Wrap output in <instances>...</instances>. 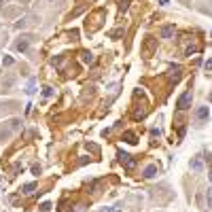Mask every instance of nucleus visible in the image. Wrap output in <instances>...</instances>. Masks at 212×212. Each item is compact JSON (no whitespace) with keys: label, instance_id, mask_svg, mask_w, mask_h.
I'll return each mask as SVG.
<instances>
[{"label":"nucleus","instance_id":"obj_15","mask_svg":"<svg viewBox=\"0 0 212 212\" xmlns=\"http://www.w3.org/2000/svg\"><path fill=\"white\" fill-rule=\"evenodd\" d=\"M28 49V43H17V51H25Z\"/></svg>","mask_w":212,"mask_h":212},{"label":"nucleus","instance_id":"obj_23","mask_svg":"<svg viewBox=\"0 0 212 212\" xmlns=\"http://www.w3.org/2000/svg\"><path fill=\"white\" fill-rule=\"evenodd\" d=\"M182 2H187V0H182Z\"/></svg>","mask_w":212,"mask_h":212},{"label":"nucleus","instance_id":"obj_8","mask_svg":"<svg viewBox=\"0 0 212 212\" xmlns=\"http://www.w3.org/2000/svg\"><path fill=\"white\" fill-rule=\"evenodd\" d=\"M123 140L127 142V144H136V136H134V134H131V131H127V134H125V136H123Z\"/></svg>","mask_w":212,"mask_h":212},{"label":"nucleus","instance_id":"obj_10","mask_svg":"<svg viewBox=\"0 0 212 212\" xmlns=\"http://www.w3.org/2000/svg\"><path fill=\"white\" fill-rule=\"evenodd\" d=\"M206 204H208V208H212V187L206 191Z\"/></svg>","mask_w":212,"mask_h":212},{"label":"nucleus","instance_id":"obj_4","mask_svg":"<svg viewBox=\"0 0 212 212\" xmlns=\"http://www.w3.org/2000/svg\"><path fill=\"white\" fill-rule=\"evenodd\" d=\"M191 170H193V172H201V170H204V164H201V159H200V157L191 159Z\"/></svg>","mask_w":212,"mask_h":212},{"label":"nucleus","instance_id":"obj_18","mask_svg":"<svg viewBox=\"0 0 212 212\" xmlns=\"http://www.w3.org/2000/svg\"><path fill=\"white\" fill-rule=\"evenodd\" d=\"M121 32H123V30H115V32H113L110 36H113V38H117V36H121Z\"/></svg>","mask_w":212,"mask_h":212},{"label":"nucleus","instance_id":"obj_20","mask_svg":"<svg viewBox=\"0 0 212 212\" xmlns=\"http://www.w3.org/2000/svg\"><path fill=\"white\" fill-rule=\"evenodd\" d=\"M102 212H117V208H104Z\"/></svg>","mask_w":212,"mask_h":212},{"label":"nucleus","instance_id":"obj_12","mask_svg":"<svg viewBox=\"0 0 212 212\" xmlns=\"http://www.w3.org/2000/svg\"><path fill=\"white\" fill-rule=\"evenodd\" d=\"M43 95H45V98H51V95H53V89H51V87H45V89H43Z\"/></svg>","mask_w":212,"mask_h":212},{"label":"nucleus","instance_id":"obj_6","mask_svg":"<svg viewBox=\"0 0 212 212\" xmlns=\"http://www.w3.org/2000/svg\"><path fill=\"white\" fill-rule=\"evenodd\" d=\"M155 174H157V165H146V170H144V178H153Z\"/></svg>","mask_w":212,"mask_h":212},{"label":"nucleus","instance_id":"obj_5","mask_svg":"<svg viewBox=\"0 0 212 212\" xmlns=\"http://www.w3.org/2000/svg\"><path fill=\"white\" fill-rule=\"evenodd\" d=\"M174 34V25H164L161 28V38H172Z\"/></svg>","mask_w":212,"mask_h":212},{"label":"nucleus","instance_id":"obj_1","mask_svg":"<svg viewBox=\"0 0 212 212\" xmlns=\"http://www.w3.org/2000/svg\"><path fill=\"white\" fill-rule=\"evenodd\" d=\"M191 100H193L191 91H185V94L176 100V108L180 110V113H182V110H189V108H191Z\"/></svg>","mask_w":212,"mask_h":212},{"label":"nucleus","instance_id":"obj_7","mask_svg":"<svg viewBox=\"0 0 212 212\" xmlns=\"http://www.w3.org/2000/svg\"><path fill=\"white\" fill-rule=\"evenodd\" d=\"M81 55H83V62H85V64H94V53H89V51H83V53H81Z\"/></svg>","mask_w":212,"mask_h":212},{"label":"nucleus","instance_id":"obj_17","mask_svg":"<svg viewBox=\"0 0 212 212\" xmlns=\"http://www.w3.org/2000/svg\"><path fill=\"white\" fill-rule=\"evenodd\" d=\"M13 64V58H9V55H7V58H4V66H11Z\"/></svg>","mask_w":212,"mask_h":212},{"label":"nucleus","instance_id":"obj_21","mask_svg":"<svg viewBox=\"0 0 212 212\" xmlns=\"http://www.w3.org/2000/svg\"><path fill=\"white\" fill-rule=\"evenodd\" d=\"M210 180H212V172H210Z\"/></svg>","mask_w":212,"mask_h":212},{"label":"nucleus","instance_id":"obj_9","mask_svg":"<svg viewBox=\"0 0 212 212\" xmlns=\"http://www.w3.org/2000/svg\"><path fill=\"white\" fill-rule=\"evenodd\" d=\"M34 189H36V185H34V182H30V185H25V187L21 189V193H25V195H30V193H32Z\"/></svg>","mask_w":212,"mask_h":212},{"label":"nucleus","instance_id":"obj_2","mask_svg":"<svg viewBox=\"0 0 212 212\" xmlns=\"http://www.w3.org/2000/svg\"><path fill=\"white\" fill-rule=\"evenodd\" d=\"M119 161H121V164H125V168H127V170H131V168L136 165V161H134V159H131L127 153H119Z\"/></svg>","mask_w":212,"mask_h":212},{"label":"nucleus","instance_id":"obj_22","mask_svg":"<svg viewBox=\"0 0 212 212\" xmlns=\"http://www.w3.org/2000/svg\"><path fill=\"white\" fill-rule=\"evenodd\" d=\"M210 102H212V94H210Z\"/></svg>","mask_w":212,"mask_h":212},{"label":"nucleus","instance_id":"obj_19","mask_svg":"<svg viewBox=\"0 0 212 212\" xmlns=\"http://www.w3.org/2000/svg\"><path fill=\"white\" fill-rule=\"evenodd\" d=\"M151 136L153 138H159V130H151Z\"/></svg>","mask_w":212,"mask_h":212},{"label":"nucleus","instance_id":"obj_3","mask_svg":"<svg viewBox=\"0 0 212 212\" xmlns=\"http://www.w3.org/2000/svg\"><path fill=\"white\" fill-rule=\"evenodd\" d=\"M208 115H210V110H208V106H200V108L195 110V117L200 119V121H206V119H208Z\"/></svg>","mask_w":212,"mask_h":212},{"label":"nucleus","instance_id":"obj_13","mask_svg":"<svg viewBox=\"0 0 212 212\" xmlns=\"http://www.w3.org/2000/svg\"><path fill=\"white\" fill-rule=\"evenodd\" d=\"M40 210H43V212H49V210H51V204H49V201H45V204L40 206Z\"/></svg>","mask_w":212,"mask_h":212},{"label":"nucleus","instance_id":"obj_16","mask_svg":"<svg viewBox=\"0 0 212 212\" xmlns=\"http://www.w3.org/2000/svg\"><path fill=\"white\" fill-rule=\"evenodd\" d=\"M195 51H197V49H195V47H189L187 51H185V55H189V58H191V55H193V53H195Z\"/></svg>","mask_w":212,"mask_h":212},{"label":"nucleus","instance_id":"obj_14","mask_svg":"<svg viewBox=\"0 0 212 212\" xmlns=\"http://www.w3.org/2000/svg\"><path fill=\"white\" fill-rule=\"evenodd\" d=\"M204 68H206V72H208V70H212V58L208 59V62H204Z\"/></svg>","mask_w":212,"mask_h":212},{"label":"nucleus","instance_id":"obj_11","mask_svg":"<svg viewBox=\"0 0 212 212\" xmlns=\"http://www.w3.org/2000/svg\"><path fill=\"white\" fill-rule=\"evenodd\" d=\"M144 117V108H136L134 110V119H142Z\"/></svg>","mask_w":212,"mask_h":212}]
</instances>
